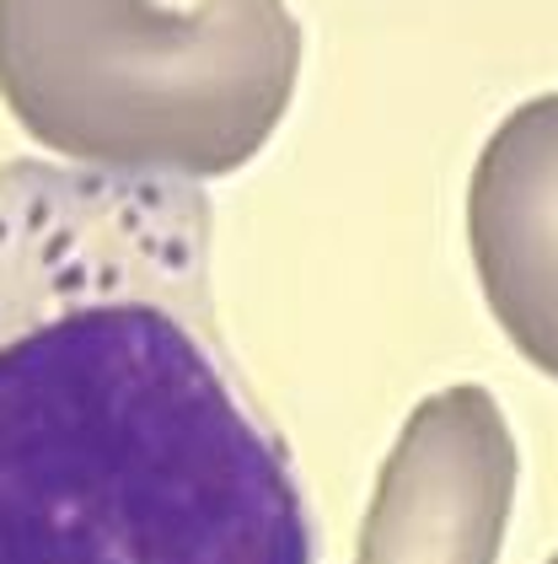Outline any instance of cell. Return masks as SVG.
I'll list each match as a JSON object with an SVG mask.
<instances>
[{
    "instance_id": "cell-1",
    "label": "cell",
    "mask_w": 558,
    "mask_h": 564,
    "mask_svg": "<svg viewBox=\"0 0 558 564\" xmlns=\"http://www.w3.org/2000/svg\"><path fill=\"white\" fill-rule=\"evenodd\" d=\"M0 564H311L194 183L0 167Z\"/></svg>"
},
{
    "instance_id": "cell-2",
    "label": "cell",
    "mask_w": 558,
    "mask_h": 564,
    "mask_svg": "<svg viewBox=\"0 0 558 564\" xmlns=\"http://www.w3.org/2000/svg\"><path fill=\"white\" fill-rule=\"evenodd\" d=\"M296 76L285 0H0V97L81 173L194 188L237 173Z\"/></svg>"
},
{
    "instance_id": "cell-3",
    "label": "cell",
    "mask_w": 558,
    "mask_h": 564,
    "mask_svg": "<svg viewBox=\"0 0 558 564\" xmlns=\"http://www.w3.org/2000/svg\"><path fill=\"white\" fill-rule=\"evenodd\" d=\"M515 435L478 382L429 392L397 431L354 564H494L515 506Z\"/></svg>"
},
{
    "instance_id": "cell-4",
    "label": "cell",
    "mask_w": 558,
    "mask_h": 564,
    "mask_svg": "<svg viewBox=\"0 0 558 564\" xmlns=\"http://www.w3.org/2000/svg\"><path fill=\"white\" fill-rule=\"evenodd\" d=\"M468 248L505 339L558 377V91L521 102L483 140L468 183Z\"/></svg>"
},
{
    "instance_id": "cell-5",
    "label": "cell",
    "mask_w": 558,
    "mask_h": 564,
    "mask_svg": "<svg viewBox=\"0 0 558 564\" xmlns=\"http://www.w3.org/2000/svg\"><path fill=\"white\" fill-rule=\"evenodd\" d=\"M548 564H558V554H554V560H548Z\"/></svg>"
}]
</instances>
